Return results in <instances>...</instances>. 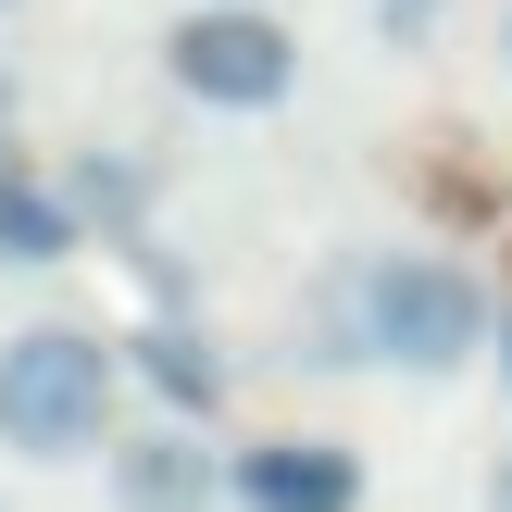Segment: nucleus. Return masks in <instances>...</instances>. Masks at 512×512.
Listing matches in <instances>:
<instances>
[{
	"mask_svg": "<svg viewBox=\"0 0 512 512\" xmlns=\"http://www.w3.org/2000/svg\"><path fill=\"white\" fill-rule=\"evenodd\" d=\"M500 288L475 250H425V238H375V250H325L300 288V350L325 375H413L450 388L463 363H488Z\"/></svg>",
	"mask_w": 512,
	"mask_h": 512,
	"instance_id": "obj_1",
	"label": "nucleus"
},
{
	"mask_svg": "<svg viewBox=\"0 0 512 512\" xmlns=\"http://www.w3.org/2000/svg\"><path fill=\"white\" fill-rule=\"evenodd\" d=\"M113 413H125V350L100 325L50 313L0 338V450L13 463H100L125 438Z\"/></svg>",
	"mask_w": 512,
	"mask_h": 512,
	"instance_id": "obj_2",
	"label": "nucleus"
},
{
	"mask_svg": "<svg viewBox=\"0 0 512 512\" xmlns=\"http://www.w3.org/2000/svg\"><path fill=\"white\" fill-rule=\"evenodd\" d=\"M150 50H163V88L200 113H275L300 88V38L275 0H188Z\"/></svg>",
	"mask_w": 512,
	"mask_h": 512,
	"instance_id": "obj_3",
	"label": "nucleus"
},
{
	"mask_svg": "<svg viewBox=\"0 0 512 512\" xmlns=\"http://www.w3.org/2000/svg\"><path fill=\"white\" fill-rule=\"evenodd\" d=\"M100 500L113 512H225V450L200 438V425L150 413V425H125V438L100 450Z\"/></svg>",
	"mask_w": 512,
	"mask_h": 512,
	"instance_id": "obj_4",
	"label": "nucleus"
},
{
	"mask_svg": "<svg viewBox=\"0 0 512 512\" xmlns=\"http://www.w3.org/2000/svg\"><path fill=\"white\" fill-rule=\"evenodd\" d=\"M225 500L238 512H363V450L350 438H250V450H225Z\"/></svg>",
	"mask_w": 512,
	"mask_h": 512,
	"instance_id": "obj_5",
	"label": "nucleus"
},
{
	"mask_svg": "<svg viewBox=\"0 0 512 512\" xmlns=\"http://www.w3.org/2000/svg\"><path fill=\"white\" fill-rule=\"evenodd\" d=\"M125 375H138L175 425H213L225 413V363H213V338H200L188 313H150L138 338H125Z\"/></svg>",
	"mask_w": 512,
	"mask_h": 512,
	"instance_id": "obj_6",
	"label": "nucleus"
},
{
	"mask_svg": "<svg viewBox=\"0 0 512 512\" xmlns=\"http://www.w3.org/2000/svg\"><path fill=\"white\" fill-rule=\"evenodd\" d=\"M63 250H88L63 175L25 163V138H0V263H63Z\"/></svg>",
	"mask_w": 512,
	"mask_h": 512,
	"instance_id": "obj_7",
	"label": "nucleus"
},
{
	"mask_svg": "<svg viewBox=\"0 0 512 512\" xmlns=\"http://www.w3.org/2000/svg\"><path fill=\"white\" fill-rule=\"evenodd\" d=\"M63 200L88 238H150V175L125 150H63Z\"/></svg>",
	"mask_w": 512,
	"mask_h": 512,
	"instance_id": "obj_8",
	"label": "nucleus"
},
{
	"mask_svg": "<svg viewBox=\"0 0 512 512\" xmlns=\"http://www.w3.org/2000/svg\"><path fill=\"white\" fill-rule=\"evenodd\" d=\"M488 388L512 400V288H500V325H488Z\"/></svg>",
	"mask_w": 512,
	"mask_h": 512,
	"instance_id": "obj_9",
	"label": "nucleus"
},
{
	"mask_svg": "<svg viewBox=\"0 0 512 512\" xmlns=\"http://www.w3.org/2000/svg\"><path fill=\"white\" fill-rule=\"evenodd\" d=\"M475 512H512V450L488 463V488H475Z\"/></svg>",
	"mask_w": 512,
	"mask_h": 512,
	"instance_id": "obj_10",
	"label": "nucleus"
},
{
	"mask_svg": "<svg viewBox=\"0 0 512 512\" xmlns=\"http://www.w3.org/2000/svg\"><path fill=\"white\" fill-rule=\"evenodd\" d=\"M425 13H438V0H388V25H425Z\"/></svg>",
	"mask_w": 512,
	"mask_h": 512,
	"instance_id": "obj_11",
	"label": "nucleus"
},
{
	"mask_svg": "<svg viewBox=\"0 0 512 512\" xmlns=\"http://www.w3.org/2000/svg\"><path fill=\"white\" fill-rule=\"evenodd\" d=\"M0 138H13V63H0Z\"/></svg>",
	"mask_w": 512,
	"mask_h": 512,
	"instance_id": "obj_12",
	"label": "nucleus"
},
{
	"mask_svg": "<svg viewBox=\"0 0 512 512\" xmlns=\"http://www.w3.org/2000/svg\"><path fill=\"white\" fill-rule=\"evenodd\" d=\"M500 75H512V0H500Z\"/></svg>",
	"mask_w": 512,
	"mask_h": 512,
	"instance_id": "obj_13",
	"label": "nucleus"
},
{
	"mask_svg": "<svg viewBox=\"0 0 512 512\" xmlns=\"http://www.w3.org/2000/svg\"><path fill=\"white\" fill-rule=\"evenodd\" d=\"M0 13H25V0H0Z\"/></svg>",
	"mask_w": 512,
	"mask_h": 512,
	"instance_id": "obj_14",
	"label": "nucleus"
}]
</instances>
